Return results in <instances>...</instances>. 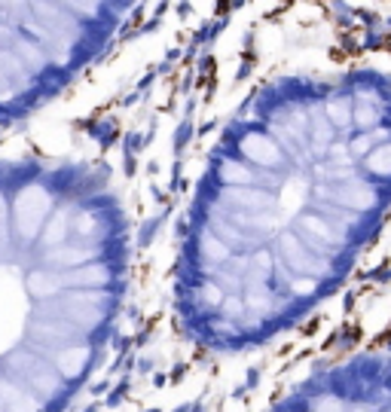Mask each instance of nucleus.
Listing matches in <instances>:
<instances>
[{"label":"nucleus","instance_id":"obj_1","mask_svg":"<svg viewBox=\"0 0 391 412\" xmlns=\"http://www.w3.org/2000/svg\"><path fill=\"white\" fill-rule=\"evenodd\" d=\"M336 76L284 73L223 125L184 223L187 318L223 348L300 327L355 275L391 217V141L361 156L327 116Z\"/></svg>","mask_w":391,"mask_h":412},{"label":"nucleus","instance_id":"obj_2","mask_svg":"<svg viewBox=\"0 0 391 412\" xmlns=\"http://www.w3.org/2000/svg\"><path fill=\"white\" fill-rule=\"evenodd\" d=\"M144 0H0V125L89 73Z\"/></svg>","mask_w":391,"mask_h":412},{"label":"nucleus","instance_id":"obj_3","mask_svg":"<svg viewBox=\"0 0 391 412\" xmlns=\"http://www.w3.org/2000/svg\"><path fill=\"white\" fill-rule=\"evenodd\" d=\"M272 412H391V321L367 339L343 321Z\"/></svg>","mask_w":391,"mask_h":412},{"label":"nucleus","instance_id":"obj_4","mask_svg":"<svg viewBox=\"0 0 391 412\" xmlns=\"http://www.w3.org/2000/svg\"><path fill=\"white\" fill-rule=\"evenodd\" d=\"M0 406L6 412H43V397L18 379L0 373Z\"/></svg>","mask_w":391,"mask_h":412},{"label":"nucleus","instance_id":"obj_5","mask_svg":"<svg viewBox=\"0 0 391 412\" xmlns=\"http://www.w3.org/2000/svg\"><path fill=\"white\" fill-rule=\"evenodd\" d=\"M388 43V34H385V28H373V31H367L364 34V40H361V49L364 52H376V49H382Z\"/></svg>","mask_w":391,"mask_h":412},{"label":"nucleus","instance_id":"obj_6","mask_svg":"<svg viewBox=\"0 0 391 412\" xmlns=\"http://www.w3.org/2000/svg\"><path fill=\"white\" fill-rule=\"evenodd\" d=\"M382 28H385V34L391 37V18H385V24H382Z\"/></svg>","mask_w":391,"mask_h":412},{"label":"nucleus","instance_id":"obj_7","mask_svg":"<svg viewBox=\"0 0 391 412\" xmlns=\"http://www.w3.org/2000/svg\"><path fill=\"white\" fill-rule=\"evenodd\" d=\"M0 412H6V409H3V406H0Z\"/></svg>","mask_w":391,"mask_h":412}]
</instances>
